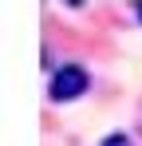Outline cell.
<instances>
[{
	"label": "cell",
	"mask_w": 142,
	"mask_h": 146,
	"mask_svg": "<svg viewBox=\"0 0 142 146\" xmlns=\"http://www.w3.org/2000/svg\"><path fill=\"white\" fill-rule=\"evenodd\" d=\"M103 146H130V138H126V134H107Z\"/></svg>",
	"instance_id": "obj_2"
},
{
	"label": "cell",
	"mask_w": 142,
	"mask_h": 146,
	"mask_svg": "<svg viewBox=\"0 0 142 146\" xmlns=\"http://www.w3.org/2000/svg\"><path fill=\"white\" fill-rule=\"evenodd\" d=\"M91 91V75L87 67H79V63H63L59 71L51 75V87H47V95L55 99V103H71V99L87 95Z\"/></svg>",
	"instance_id": "obj_1"
},
{
	"label": "cell",
	"mask_w": 142,
	"mask_h": 146,
	"mask_svg": "<svg viewBox=\"0 0 142 146\" xmlns=\"http://www.w3.org/2000/svg\"><path fill=\"white\" fill-rule=\"evenodd\" d=\"M67 4H71V8H79V4H83V0H67Z\"/></svg>",
	"instance_id": "obj_4"
},
{
	"label": "cell",
	"mask_w": 142,
	"mask_h": 146,
	"mask_svg": "<svg viewBox=\"0 0 142 146\" xmlns=\"http://www.w3.org/2000/svg\"><path fill=\"white\" fill-rule=\"evenodd\" d=\"M134 12H138V24H142V0H134Z\"/></svg>",
	"instance_id": "obj_3"
}]
</instances>
